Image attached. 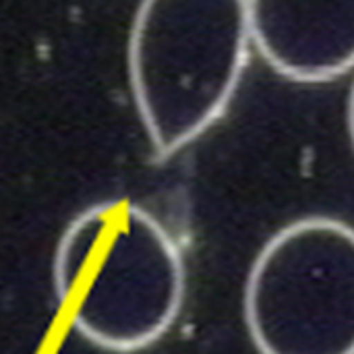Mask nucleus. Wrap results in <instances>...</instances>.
<instances>
[{
    "mask_svg": "<svg viewBox=\"0 0 354 354\" xmlns=\"http://www.w3.org/2000/svg\"><path fill=\"white\" fill-rule=\"evenodd\" d=\"M251 44L247 0H141L129 81L158 158L178 153L224 116Z\"/></svg>",
    "mask_w": 354,
    "mask_h": 354,
    "instance_id": "f03ea898",
    "label": "nucleus"
},
{
    "mask_svg": "<svg viewBox=\"0 0 354 354\" xmlns=\"http://www.w3.org/2000/svg\"><path fill=\"white\" fill-rule=\"evenodd\" d=\"M259 354H354V228L309 216L280 228L245 284Z\"/></svg>",
    "mask_w": 354,
    "mask_h": 354,
    "instance_id": "7ed1b4c3",
    "label": "nucleus"
},
{
    "mask_svg": "<svg viewBox=\"0 0 354 354\" xmlns=\"http://www.w3.org/2000/svg\"><path fill=\"white\" fill-rule=\"evenodd\" d=\"M56 301L91 344L135 353L158 342L185 301V263L170 232L129 199L102 201L64 228L54 253Z\"/></svg>",
    "mask_w": 354,
    "mask_h": 354,
    "instance_id": "f257e3e1",
    "label": "nucleus"
},
{
    "mask_svg": "<svg viewBox=\"0 0 354 354\" xmlns=\"http://www.w3.org/2000/svg\"><path fill=\"white\" fill-rule=\"evenodd\" d=\"M253 46L299 83L334 81L354 68V0H247Z\"/></svg>",
    "mask_w": 354,
    "mask_h": 354,
    "instance_id": "20e7f679",
    "label": "nucleus"
},
{
    "mask_svg": "<svg viewBox=\"0 0 354 354\" xmlns=\"http://www.w3.org/2000/svg\"><path fill=\"white\" fill-rule=\"evenodd\" d=\"M348 131H351V139H353L354 147V83L351 87V97H348Z\"/></svg>",
    "mask_w": 354,
    "mask_h": 354,
    "instance_id": "39448f33",
    "label": "nucleus"
}]
</instances>
